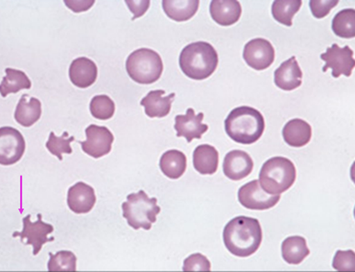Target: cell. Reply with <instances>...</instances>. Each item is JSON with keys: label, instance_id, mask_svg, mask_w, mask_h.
I'll use <instances>...</instances> for the list:
<instances>
[{"label": "cell", "instance_id": "4316f807", "mask_svg": "<svg viewBox=\"0 0 355 272\" xmlns=\"http://www.w3.org/2000/svg\"><path fill=\"white\" fill-rule=\"evenodd\" d=\"M301 0H276L272 2V15L274 19L285 26H292L295 15L301 9Z\"/></svg>", "mask_w": 355, "mask_h": 272}, {"label": "cell", "instance_id": "2e32d148", "mask_svg": "<svg viewBox=\"0 0 355 272\" xmlns=\"http://www.w3.org/2000/svg\"><path fill=\"white\" fill-rule=\"evenodd\" d=\"M98 69L96 64L86 57H80L72 61L69 67V78L71 83L78 88L86 89L96 81Z\"/></svg>", "mask_w": 355, "mask_h": 272}, {"label": "cell", "instance_id": "83f0119b", "mask_svg": "<svg viewBox=\"0 0 355 272\" xmlns=\"http://www.w3.org/2000/svg\"><path fill=\"white\" fill-rule=\"evenodd\" d=\"M332 31L336 36L343 39L355 37V10L344 9L332 19Z\"/></svg>", "mask_w": 355, "mask_h": 272}, {"label": "cell", "instance_id": "e0dca14e", "mask_svg": "<svg viewBox=\"0 0 355 272\" xmlns=\"http://www.w3.org/2000/svg\"><path fill=\"white\" fill-rule=\"evenodd\" d=\"M274 76L275 84L284 91H293L302 85V71L295 56L277 67Z\"/></svg>", "mask_w": 355, "mask_h": 272}, {"label": "cell", "instance_id": "8fae6325", "mask_svg": "<svg viewBox=\"0 0 355 272\" xmlns=\"http://www.w3.org/2000/svg\"><path fill=\"white\" fill-rule=\"evenodd\" d=\"M86 141L80 144L87 155L99 159L111 152L114 137L107 127L92 124L86 129Z\"/></svg>", "mask_w": 355, "mask_h": 272}, {"label": "cell", "instance_id": "277c9868", "mask_svg": "<svg viewBox=\"0 0 355 272\" xmlns=\"http://www.w3.org/2000/svg\"><path fill=\"white\" fill-rule=\"evenodd\" d=\"M297 178L293 162L284 157H274L265 162L259 173V184L266 193L279 196L288 191Z\"/></svg>", "mask_w": 355, "mask_h": 272}, {"label": "cell", "instance_id": "30bf717a", "mask_svg": "<svg viewBox=\"0 0 355 272\" xmlns=\"http://www.w3.org/2000/svg\"><path fill=\"white\" fill-rule=\"evenodd\" d=\"M25 151L24 136L14 127L4 126L0 129V164L11 166L17 163Z\"/></svg>", "mask_w": 355, "mask_h": 272}, {"label": "cell", "instance_id": "f1b7e54d", "mask_svg": "<svg viewBox=\"0 0 355 272\" xmlns=\"http://www.w3.org/2000/svg\"><path fill=\"white\" fill-rule=\"evenodd\" d=\"M89 110L92 117L100 121H107L114 117L116 105L111 97L101 94L94 96L89 104Z\"/></svg>", "mask_w": 355, "mask_h": 272}, {"label": "cell", "instance_id": "8992f818", "mask_svg": "<svg viewBox=\"0 0 355 272\" xmlns=\"http://www.w3.org/2000/svg\"><path fill=\"white\" fill-rule=\"evenodd\" d=\"M126 71L135 82L153 84L161 78L164 63L159 54L150 49H139L129 55Z\"/></svg>", "mask_w": 355, "mask_h": 272}, {"label": "cell", "instance_id": "44dd1931", "mask_svg": "<svg viewBox=\"0 0 355 272\" xmlns=\"http://www.w3.org/2000/svg\"><path fill=\"white\" fill-rule=\"evenodd\" d=\"M193 166L202 176H212L218 169V151L209 144L197 146L193 152Z\"/></svg>", "mask_w": 355, "mask_h": 272}, {"label": "cell", "instance_id": "7a4b0ae2", "mask_svg": "<svg viewBox=\"0 0 355 272\" xmlns=\"http://www.w3.org/2000/svg\"><path fill=\"white\" fill-rule=\"evenodd\" d=\"M265 129L261 112L248 106L232 110L225 121L227 136L240 144H252L261 138Z\"/></svg>", "mask_w": 355, "mask_h": 272}, {"label": "cell", "instance_id": "d6986e66", "mask_svg": "<svg viewBox=\"0 0 355 272\" xmlns=\"http://www.w3.org/2000/svg\"><path fill=\"white\" fill-rule=\"evenodd\" d=\"M166 91L157 90L151 91L141 101V106L144 107L145 114L149 117H164L168 116L171 111L172 102L174 101L176 94H171L164 96Z\"/></svg>", "mask_w": 355, "mask_h": 272}, {"label": "cell", "instance_id": "4fadbf2b", "mask_svg": "<svg viewBox=\"0 0 355 272\" xmlns=\"http://www.w3.org/2000/svg\"><path fill=\"white\" fill-rule=\"evenodd\" d=\"M204 114H195L192 108L187 109L186 114H179L175 117L174 129L177 131V137H184L187 143H191L194 139H201L202 135L209 130L207 124H202Z\"/></svg>", "mask_w": 355, "mask_h": 272}, {"label": "cell", "instance_id": "603a6c76", "mask_svg": "<svg viewBox=\"0 0 355 272\" xmlns=\"http://www.w3.org/2000/svg\"><path fill=\"white\" fill-rule=\"evenodd\" d=\"M162 9L169 19L187 22L195 16L199 9L198 0H164Z\"/></svg>", "mask_w": 355, "mask_h": 272}, {"label": "cell", "instance_id": "4dcf8cb0", "mask_svg": "<svg viewBox=\"0 0 355 272\" xmlns=\"http://www.w3.org/2000/svg\"><path fill=\"white\" fill-rule=\"evenodd\" d=\"M74 141V137H69L67 132H64L62 137L55 136L54 132H51L46 146L52 155L58 157L60 161H62V154L72 153L71 144Z\"/></svg>", "mask_w": 355, "mask_h": 272}, {"label": "cell", "instance_id": "cb8c5ba5", "mask_svg": "<svg viewBox=\"0 0 355 272\" xmlns=\"http://www.w3.org/2000/svg\"><path fill=\"white\" fill-rule=\"evenodd\" d=\"M159 168L168 178L179 179L187 171V157L176 149L164 152L159 161Z\"/></svg>", "mask_w": 355, "mask_h": 272}, {"label": "cell", "instance_id": "ac0fdd59", "mask_svg": "<svg viewBox=\"0 0 355 272\" xmlns=\"http://www.w3.org/2000/svg\"><path fill=\"white\" fill-rule=\"evenodd\" d=\"M209 13L219 26H234L241 17V5L236 0H214L209 6Z\"/></svg>", "mask_w": 355, "mask_h": 272}, {"label": "cell", "instance_id": "ffe728a7", "mask_svg": "<svg viewBox=\"0 0 355 272\" xmlns=\"http://www.w3.org/2000/svg\"><path fill=\"white\" fill-rule=\"evenodd\" d=\"M285 143L292 147H302L309 143L312 128L304 119H294L287 122L282 129Z\"/></svg>", "mask_w": 355, "mask_h": 272}, {"label": "cell", "instance_id": "9c48e42d", "mask_svg": "<svg viewBox=\"0 0 355 272\" xmlns=\"http://www.w3.org/2000/svg\"><path fill=\"white\" fill-rule=\"evenodd\" d=\"M239 201L245 208L264 211L272 208L281 201V194L272 196L261 188L259 180L249 182L239 191Z\"/></svg>", "mask_w": 355, "mask_h": 272}, {"label": "cell", "instance_id": "7c38bea8", "mask_svg": "<svg viewBox=\"0 0 355 272\" xmlns=\"http://www.w3.org/2000/svg\"><path fill=\"white\" fill-rule=\"evenodd\" d=\"M275 49L265 39H254L247 42L244 47L243 58L247 65L256 71H264L275 61Z\"/></svg>", "mask_w": 355, "mask_h": 272}, {"label": "cell", "instance_id": "3957f363", "mask_svg": "<svg viewBox=\"0 0 355 272\" xmlns=\"http://www.w3.org/2000/svg\"><path fill=\"white\" fill-rule=\"evenodd\" d=\"M218 54L207 42H192L182 49L179 64L189 78L205 80L214 74L218 67Z\"/></svg>", "mask_w": 355, "mask_h": 272}, {"label": "cell", "instance_id": "7402d4cb", "mask_svg": "<svg viewBox=\"0 0 355 272\" xmlns=\"http://www.w3.org/2000/svg\"><path fill=\"white\" fill-rule=\"evenodd\" d=\"M42 116V103L36 97H30L24 94L19 99L15 119L17 124L24 127H30L36 124Z\"/></svg>", "mask_w": 355, "mask_h": 272}, {"label": "cell", "instance_id": "9a60e30c", "mask_svg": "<svg viewBox=\"0 0 355 272\" xmlns=\"http://www.w3.org/2000/svg\"><path fill=\"white\" fill-rule=\"evenodd\" d=\"M96 202L94 189L84 182H78L67 192V205L75 214H87Z\"/></svg>", "mask_w": 355, "mask_h": 272}, {"label": "cell", "instance_id": "e575fe53", "mask_svg": "<svg viewBox=\"0 0 355 272\" xmlns=\"http://www.w3.org/2000/svg\"><path fill=\"white\" fill-rule=\"evenodd\" d=\"M126 4L128 5L129 9L131 10L135 16L132 17V21L137 19V17H142L145 12L148 10L150 6V1H128L127 0Z\"/></svg>", "mask_w": 355, "mask_h": 272}, {"label": "cell", "instance_id": "d4e9b609", "mask_svg": "<svg viewBox=\"0 0 355 272\" xmlns=\"http://www.w3.org/2000/svg\"><path fill=\"white\" fill-rule=\"evenodd\" d=\"M309 253L306 239L302 237H289L282 244V258L290 264H301Z\"/></svg>", "mask_w": 355, "mask_h": 272}, {"label": "cell", "instance_id": "ba28073f", "mask_svg": "<svg viewBox=\"0 0 355 272\" xmlns=\"http://www.w3.org/2000/svg\"><path fill=\"white\" fill-rule=\"evenodd\" d=\"M321 59L326 62L322 71L332 69L334 78L341 76H351L355 67L354 51L347 46L340 47L338 44H334L331 47H327V52L321 55Z\"/></svg>", "mask_w": 355, "mask_h": 272}, {"label": "cell", "instance_id": "52a82bcc", "mask_svg": "<svg viewBox=\"0 0 355 272\" xmlns=\"http://www.w3.org/2000/svg\"><path fill=\"white\" fill-rule=\"evenodd\" d=\"M37 221H31V216H25L22 219L24 229L21 232H15L12 234V238L19 237L22 244L24 246H33V255L36 256L42 250V247L44 244L53 241L54 238H49V235L54 231L53 226L46 223L42 221V214H37Z\"/></svg>", "mask_w": 355, "mask_h": 272}, {"label": "cell", "instance_id": "f546056e", "mask_svg": "<svg viewBox=\"0 0 355 272\" xmlns=\"http://www.w3.org/2000/svg\"><path fill=\"white\" fill-rule=\"evenodd\" d=\"M47 264L49 271H76V256L71 251L62 250L56 254L49 253Z\"/></svg>", "mask_w": 355, "mask_h": 272}, {"label": "cell", "instance_id": "1f68e13d", "mask_svg": "<svg viewBox=\"0 0 355 272\" xmlns=\"http://www.w3.org/2000/svg\"><path fill=\"white\" fill-rule=\"evenodd\" d=\"M332 266L337 271H354V252L352 250L337 251L332 262Z\"/></svg>", "mask_w": 355, "mask_h": 272}, {"label": "cell", "instance_id": "836d02e7", "mask_svg": "<svg viewBox=\"0 0 355 272\" xmlns=\"http://www.w3.org/2000/svg\"><path fill=\"white\" fill-rule=\"evenodd\" d=\"M339 2L337 0H335V1H332V0H324V1L311 0L309 2V6L312 15L316 19H322V17H327L329 12Z\"/></svg>", "mask_w": 355, "mask_h": 272}, {"label": "cell", "instance_id": "5bb4252c", "mask_svg": "<svg viewBox=\"0 0 355 272\" xmlns=\"http://www.w3.org/2000/svg\"><path fill=\"white\" fill-rule=\"evenodd\" d=\"M254 162L247 152L232 151L225 156L223 171L232 181H240L252 173Z\"/></svg>", "mask_w": 355, "mask_h": 272}, {"label": "cell", "instance_id": "5b68a950", "mask_svg": "<svg viewBox=\"0 0 355 272\" xmlns=\"http://www.w3.org/2000/svg\"><path fill=\"white\" fill-rule=\"evenodd\" d=\"M157 198H150L144 191L129 194L127 201L122 204L123 218L135 230H150L157 221V216L161 213Z\"/></svg>", "mask_w": 355, "mask_h": 272}, {"label": "cell", "instance_id": "484cf974", "mask_svg": "<svg viewBox=\"0 0 355 272\" xmlns=\"http://www.w3.org/2000/svg\"><path fill=\"white\" fill-rule=\"evenodd\" d=\"M6 76L1 82V96L6 97L10 94H17L21 90L31 88V81L25 72L14 69H5Z\"/></svg>", "mask_w": 355, "mask_h": 272}, {"label": "cell", "instance_id": "d6a6232c", "mask_svg": "<svg viewBox=\"0 0 355 272\" xmlns=\"http://www.w3.org/2000/svg\"><path fill=\"white\" fill-rule=\"evenodd\" d=\"M211 262L207 260L206 256L202 254H192L189 258L184 260V271H211Z\"/></svg>", "mask_w": 355, "mask_h": 272}, {"label": "cell", "instance_id": "6da1fadb", "mask_svg": "<svg viewBox=\"0 0 355 272\" xmlns=\"http://www.w3.org/2000/svg\"><path fill=\"white\" fill-rule=\"evenodd\" d=\"M224 244L232 255L246 258L259 250L262 241V229L259 219L240 216L225 227Z\"/></svg>", "mask_w": 355, "mask_h": 272}]
</instances>
